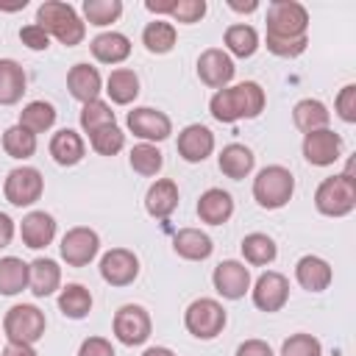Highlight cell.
I'll return each mask as SVG.
<instances>
[{"label": "cell", "mask_w": 356, "mask_h": 356, "mask_svg": "<svg viewBox=\"0 0 356 356\" xmlns=\"http://www.w3.org/2000/svg\"><path fill=\"white\" fill-rule=\"evenodd\" d=\"M122 14V3L120 0H83V17L89 25H111L117 22Z\"/></svg>", "instance_id": "obj_39"}, {"label": "cell", "mask_w": 356, "mask_h": 356, "mask_svg": "<svg viewBox=\"0 0 356 356\" xmlns=\"http://www.w3.org/2000/svg\"><path fill=\"white\" fill-rule=\"evenodd\" d=\"M172 248L181 259L186 261H203L211 256L214 245H211V236L200 228H181L175 236H172Z\"/></svg>", "instance_id": "obj_26"}, {"label": "cell", "mask_w": 356, "mask_h": 356, "mask_svg": "<svg viewBox=\"0 0 356 356\" xmlns=\"http://www.w3.org/2000/svg\"><path fill=\"white\" fill-rule=\"evenodd\" d=\"M28 286L36 298H47L53 295L58 286H61V267L47 259V256H39L28 264Z\"/></svg>", "instance_id": "obj_21"}, {"label": "cell", "mask_w": 356, "mask_h": 356, "mask_svg": "<svg viewBox=\"0 0 356 356\" xmlns=\"http://www.w3.org/2000/svg\"><path fill=\"white\" fill-rule=\"evenodd\" d=\"M292 120H295V125H298L303 134H309V131H320V128H328V120H331V114H328L325 103L306 97V100L295 103V108H292Z\"/></svg>", "instance_id": "obj_30"}, {"label": "cell", "mask_w": 356, "mask_h": 356, "mask_svg": "<svg viewBox=\"0 0 356 356\" xmlns=\"http://www.w3.org/2000/svg\"><path fill=\"white\" fill-rule=\"evenodd\" d=\"M145 209H147L150 217L167 220L178 209V186H175V181L159 178L156 184H150V189L145 195Z\"/></svg>", "instance_id": "obj_24"}, {"label": "cell", "mask_w": 356, "mask_h": 356, "mask_svg": "<svg viewBox=\"0 0 356 356\" xmlns=\"http://www.w3.org/2000/svg\"><path fill=\"white\" fill-rule=\"evenodd\" d=\"M231 214H234V197H231L225 189L211 186V189H206V192L200 195V200H197V217H200L203 222H209V225H222V222L231 220Z\"/></svg>", "instance_id": "obj_23"}, {"label": "cell", "mask_w": 356, "mask_h": 356, "mask_svg": "<svg viewBox=\"0 0 356 356\" xmlns=\"http://www.w3.org/2000/svg\"><path fill=\"white\" fill-rule=\"evenodd\" d=\"M42 189H44V178L36 167H14L8 175H6V184H3V195L11 206H31L42 197Z\"/></svg>", "instance_id": "obj_8"}, {"label": "cell", "mask_w": 356, "mask_h": 356, "mask_svg": "<svg viewBox=\"0 0 356 356\" xmlns=\"http://www.w3.org/2000/svg\"><path fill=\"white\" fill-rule=\"evenodd\" d=\"M11 239H14V220H11L8 214H3V211H0V250H3V248H8V245H11Z\"/></svg>", "instance_id": "obj_48"}, {"label": "cell", "mask_w": 356, "mask_h": 356, "mask_svg": "<svg viewBox=\"0 0 356 356\" xmlns=\"http://www.w3.org/2000/svg\"><path fill=\"white\" fill-rule=\"evenodd\" d=\"M19 39H22V44H28L31 50H47V47H50V36H47L36 22L25 25V28L19 31Z\"/></svg>", "instance_id": "obj_45"}, {"label": "cell", "mask_w": 356, "mask_h": 356, "mask_svg": "<svg viewBox=\"0 0 356 356\" xmlns=\"http://www.w3.org/2000/svg\"><path fill=\"white\" fill-rule=\"evenodd\" d=\"M167 14L175 22H184V25L200 22L203 14H206V0H172V6H170Z\"/></svg>", "instance_id": "obj_43"}, {"label": "cell", "mask_w": 356, "mask_h": 356, "mask_svg": "<svg viewBox=\"0 0 356 356\" xmlns=\"http://www.w3.org/2000/svg\"><path fill=\"white\" fill-rule=\"evenodd\" d=\"M89 145H92V150L100 153V156H114V153L122 150L125 134H122L117 125H106V128H97V131L89 134Z\"/></svg>", "instance_id": "obj_41"}, {"label": "cell", "mask_w": 356, "mask_h": 356, "mask_svg": "<svg viewBox=\"0 0 356 356\" xmlns=\"http://www.w3.org/2000/svg\"><path fill=\"white\" fill-rule=\"evenodd\" d=\"M128 131L145 142H164L170 134H172V122L164 111L159 108H150V106H139L134 111H128Z\"/></svg>", "instance_id": "obj_11"}, {"label": "cell", "mask_w": 356, "mask_h": 356, "mask_svg": "<svg viewBox=\"0 0 356 356\" xmlns=\"http://www.w3.org/2000/svg\"><path fill=\"white\" fill-rule=\"evenodd\" d=\"M234 72H236V67H234L231 56L225 50H220V47H209L197 58V75L211 89H225L231 83Z\"/></svg>", "instance_id": "obj_16"}, {"label": "cell", "mask_w": 356, "mask_h": 356, "mask_svg": "<svg viewBox=\"0 0 356 356\" xmlns=\"http://www.w3.org/2000/svg\"><path fill=\"white\" fill-rule=\"evenodd\" d=\"M89 50L100 64H120L131 56V39L120 31H106L89 42Z\"/></svg>", "instance_id": "obj_22"}, {"label": "cell", "mask_w": 356, "mask_h": 356, "mask_svg": "<svg viewBox=\"0 0 356 356\" xmlns=\"http://www.w3.org/2000/svg\"><path fill=\"white\" fill-rule=\"evenodd\" d=\"M353 164H348L345 172L331 175L325 181H320L317 192H314V206L320 214L325 217H345L356 209V181H353Z\"/></svg>", "instance_id": "obj_4"}, {"label": "cell", "mask_w": 356, "mask_h": 356, "mask_svg": "<svg viewBox=\"0 0 356 356\" xmlns=\"http://www.w3.org/2000/svg\"><path fill=\"white\" fill-rule=\"evenodd\" d=\"M19 236L28 248L39 250V248H47L56 236V220L53 214L47 211H28L19 222Z\"/></svg>", "instance_id": "obj_18"}, {"label": "cell", "mask_w": 356, "mask_h": 356, "mask_svg": "<svg viewBox=\"0 0 356 356\" xmlns=\"http://www.w3.org/2000/svg\"><path fill=\"white\" fill-rule=\"evenodd\" d=\"M239 248H242L245 261H248V264H253V267H264V264L275 261V256H278L275 242H273L267 234H259V231L248 234V236L242 239V245H239Z\"/></svg>", "instance_id": "obj_31"}, {"label": "cell", "mask_w": 356, "mask_h": 356, "mask_svg": "<svg viewBox=\"0 0 356 356\" xmlns=\"http://www.w3.org/2000/svg\"><path fill=\"white\" fill-rule=\"evenodd\" d=\"M334 106H337V114H339L345 122H356V83L342 86Z\"/></svg>", "instance_id": "obj_44"}, {"label": "cell", "mask_w": 356, "mask_h": 356, "mask_svg": "<svg viewBox=\"0 0 356 356\" xmlns=\"http://www.w3.org/2000/svg\"><path fill=\"white\" fill-rule=\"evenodd\" d=\"M295 278L306 292H323V289H328V284L334 278V270L320 256H303L295 264Z\"/></svg>", "instance_id": "obj_20"}, {"label": "cell", "mask_w": 356, "mask_h": 356, "mask_svg": "<svg viewBox=\"0 0 356 356\" xmlns=\"http://www.w3.org/2000/svg\"><path fill=\"white\" fill-rule=\"evenodd\" d=\"M295 192V178L286 167L281 164H270L264 170H259V175L253 178V197L261 209H281L289 203Z\"/></svg>", "instance_id": "obj_5"}, {"label": "cell", "mask_w": 356, "mask_h": 356, "mask_svg": "<svg viewBox=\"0 0 356 356\" xmlns=\"http://www.w3.org/2000/svg\"><path fill=\"white\" fill-rule=\"evenodd\" d=\"M106 92H108L111 103H117V106L134 103L136 95H139V78H136V72L128 70V67L111 70V75L106 78Z\"/></svg>", "instance_id": "obj_29"}, {"label": "cell", "mask_w": 356, "mask_h": 356, "mask_svg": "<svg viewBox=\"0 0 356 356\" xmlns=\"http://www.w3.org/2000/svg\"><path fill=\"white\" fill-rule=\"evenodd\" d=\"M281 356H323V345L312 334H292L281 345Z\"/></svg>", "instance_id": "obj_42"}, {"label": "cell", "mask_w": 356, "mask_h": 356, "mask_svg": "<svg viewBox=\"0 0 356 356\" xmlns=\"http://www.w3.org/2000/svg\"><path fill=\"white\" fill-rule=\"evenodd\" d=\"M178 156L184 159V161H189V164H197V161H203V159H209L211 156V150H214V134L206 128V125H200V122H192V125H186L181 134H178Z\"/></svg>", "instance_id": "obj_17"}, {"label": "cell", "mask_w": 356, "mask_h": 356, "mask_svg": "<svg viewBox=\"0 0 356 356\" xmlns=\"http://www.w3.org/2000/svg\"><path fill=\"white\" fill-rule=\"evenodd\" d=\"M58 248H61V259L70 267H86L100 250V236H97V231H92L86 225H78V228H70L61 236Z\"/></svg>", "instance_id": "obj_10"}, {"label": "cell", "mask_w": 356, "mask_h": 356, "mask_svg": "<svg viewBox=\"0 0 356 356\" xmlns=\"http://www.w3.org/2000/svg\"><path fill=\"white\" fill-rule=\"evenodd\" d=\"M142 42L150 53L161 56V53H170L175 47V25L167 22V19H153L145 25L142 31Z\"/></svg>", "instance_id": "obj_35"}, {"label": "cell", "mask_w": 356, "mask_h": 356, "mask_svg": "<svg viewBox=\"0 0 356 356\" xmlns=\"http://www.w3.org/2000/svg\"><path fill=\"white\" fill-rule=\"evenodd\" d=\"M106 125H117L111 106L106 100H100V97L92 100V103H83V108H81V128L86 134H92V131L106 128Z\"/></svg>", "instance_id": "obj_40"}, {"label": "cell", "mask_w": 356, "mask_h": 356, "mask_svg": "<svg viewBox=\"0 0 356 356\" xmlns=\"http://www.w3.org/2000/svg\"><path fill=\"white\" fill-rule=\"evenodd\" d=\"M0 356H39L36 350H33V345H19V342H8L3 350H0Z\"/></svg>", "instance_id": "obj_49"}, {"label": "cell", "mask_w": 356, "mask_h": 356, "mask_svg": "<svg viewBox=\"0 0 356 356\" xmlns=\"http://www.w3.org/2000/svg\"><path fill=\"white\" fill-rule=\"evenodd\" d=\"M56 122V108L53 103H44V100H31L22 111H19V125L28 128L31 134H44L50 131Z\"/></svg>", "instance_id": "obj_36"}, {"label": "cell", "mask_w": 356, "mask_h": 356, "mask_svg": "<svg viewBox=\"0 0 356 356\" xmlns=\"http://www.w3.org/2000/svg\"><path fill=\"white\" fill-rule=\"evenodd\" d=\"M250 292H253L256 309H261V312H278L289 300V281H286V275H281L275 270H267V273H261L256 278V284H253Z\"/></svg>", "instance_id": "obj_15"}, {"label": "cell", "mask_w": 356, "mask_h": 356, "mask_svg": "<svg viewBox=\"0 0 356 356\" xmlns=\"http://www.w3.org/2000/svg\"><path fill=\"white\" fill-rule=\"evenodd\" d=\"M78 356H117L111 342L103 339V337H86L78 348Z\"/></svg>", "instance_id": "obj_46"}, {"label": "cell", "mask_w": 356, "mask_h": 356, "mask_svg": "<svg viewBox=\"0 0 356 356\" xmlns=\"http://www.w3.org/2000/svg\"><path fill=\"white\" fill-rule=\"evenodd\" d=\"M44 325H47L44 314L33 303H17L3 317V331H6L8 342H19V345L39 342L42 334H44Z\"/></svg>", "instance_id": "obj_6"}, {"label": "cell", "mask_w": 356, "mask_h": 356, "mask_svg": "<svg viewBox=\"0 0 356 356\" xmlns=\"http://www.w3.org/2000/svg\"><path fill=\"white\" fill-rule=\"evenodd\" d=\"M25 92V70L14 58H0V106L19 103Z\"/></svg>", "instance_id": "obj_28"}, {"label": "cell", "mask_w": 356, "mask_h": 356, "mask_svg": "<svg viewBox=\"0 0 356 356\" xmlns=\"http://www.w3.org/2000/svg\"><path fill=\"white\" fill-rule=\"evenodd\" d=\"M342 153V136L334 134L331 128H320V131H309L303 134V156L309 164L314 167H328L339 159Z\"/></svg>", "instance_id": "obj_13"}, {"label": "cell", "mask_w": 356, "mask_h": 356, "mask_svg": "<svg viewBox=\"0 0 356 356\" xmlns=\"http://www.w3.org/2000/svg\"><path fill=\"white\" fill-rule=\"evenodd\" d=\"M142 356H175L170 348H161V345H156V348H147Z\"/></svg>", "instance_id": "obj_51"}, {"label": "cell", "mask_w": 356, "mask_h": 356, "mask_svg": "<svg viewBox=\"0 0 356 356\" xmlns=\"http://www.w3.org/2000/svg\"><path fill=\"white\" fill-rule=\"evenodd\" d=\"M222 42H225V47H228L234 56H239V58H250V56L259 50V33H256V28H250V25H245V22L228 25Z\"/></svg>", "instance_id": "obj_33"}, {"label": "cell", "mask_w": 356, "mask_h": 356, "mask_svg": "<svg viewBox=\"0 0 356 356\" xmlns=\"http://www.w3.org/2000/svg\"><path fill=\"white\" fill-rule=\"evenodd\" d=\"M128 161H131L134 172L147 175V178H150V175H159L161 167H164V156H161V150H159L156 145H150V142H142V145L131 147Z\"/></svg>", "instance_id": "obj_38"}, {"label": "cell", "mask_w": 356, "mask_h": 356, "mask_svg": "<svg viewBox=\"0 0 356 356\" xmlns=\"http://www.w3.org/2000/svg\"><path fill=\"white\" fill-rule=\"evenodd\" d=\"M36 25H39L47 36L58 39V42L67 44V47L81 44L83 36H86V22H83V19L78 17V11H75L70 3H64V0H47V3H42V6L36 8Z\"/></svg>", "instance_id": "obj_3"}, {"label": "cell", "mask_w": 356, "mask_h": 356, "mask_svg": "<svg viewBox=\"0 0 356 356\" xmlns=\"http://www.w3.org/2000/svg\"><path fill=\"white\" fill-rule=\"evenodd\" d=\"M83 153H86V145H83V139H81L78 131L61 128V131L53 134V139H50V156H53L56 164L72 167V164H78L83 159Z\"/></svg>", "instance_id": "obj_27"}, {"label": "cell", "mask_w": 356, "mask_h": 356, "mask_svg": "<svg viewBox=\"0 0 356 356\" xmlns=\"http://www.w3.org/2000/svg\"><path fill=\"white\" fill-rule=\"evenodd\" d=\"M225 309L214 298H197L184 312V325L197 339H214L225 328Z\"/></svg>", "instance_id": "obj_7"}, {"label": "cell", "mask_w": 356, "mask_h": 356, "mask_svg": "<svg viewBox=\"0 0 356 356\" xmlns=\"http://www.w3.org/2000/svg\"><path fill=\"white\" fill-rule=\"evenodd\" d=\"M236 356H273V348L264 339H245L236 348Z\"/></svg>", "instance_id": "obj_47"}, {"label": "cell", "mask_w": 356, "mask_h": 356, "mask_svg": "<svg viewBox=\"0 0 356 356\" xmlns=\"http://www.w3.org/2000/svg\"><path fill=\"white\" fill-rule=\"evenodd\" d=\"M211 281H214V289H217L222 298L239 300V298H245V292L250 289V270H248L242 261H236V259H225V261H220V264L214 267Z\"/></svg>", "instance_id": "obj_14"}, {"label": "cell", "mask_w": 356, "mask_h": 356, "mask_svg": "<svg viewBox=\"0 0 356 356\" xmlns=\"http://www.w3.org/2000/svg\"><path fill=\"white\" fill-rule=\"evenodd\" d=\"M3 150H6L11 159H19V161L31 159V156L36 153V134H31L28 128H22V125L17 122V125L6 128V134H3Z\"/></svg>", "instance_id": "obj_37"}, {"label": "cell", "mask_w": 356, "mask_h": 356, "mask_svg": "<svg viewBox=\"0 0 356 356\" xmlns=\"http://www.w3.org/2000/svg\"><path fill=\"white\" fill-rule=\"evenodd\" d=\"M28 286V264L17 256L0 259V295H19Z\"/></svg>", "instance_id": "obj_34"}, {"label": "cell", "mask_w": 356, "mask_h": 356, "mask_svg": "<svg viewBox=\"0 0 356 356\" xmlns=\"http://www.w3.org/2000/svg\"><path fill=\"white\" fill-rule=\"evenodd\" d=\"M100 275L111 286H128L139 275V259L128 248H111L100 259Z\"/></svg>", "instance_id": "obj_12"}, {"label": "cell", "mask_w": 356, "mask_h": 356, "mask_svg": "<svg viewBox=\"0 0 356 356\" xmlns=\"http://www.w3.org/2000/svg\"><path fill=\"white\" fill-rule=\"evenodd\" d=\"M58 309L70 320H81L92 312V292L81 284H67L58 295Z\"/></svg>", "instance_id": "obj_32"}, {"label": "cell", "mask_w": 356, "mask_h": 356, "mask_svg": "<svg viewBox=\"0 0 356 356\" xmlns=\"http://www.w3.org/2000/svg\"><path fill=\"white\" fill-rule=\"evenodd\" d=\"M67 89H70V95L75 100L92 103V100H97V95L103 89V78H100L97 67H92V64H75L67 72Z\"/></svg>", "instance_id": "obj_19"}, {"label": "cell", "mask_w": 356, "mask_h": 356, "mask_svg": "<svg viewBox=\"0 0 356 356\" xmlns=\"http://www.w3.org/2000/svg\"><path fill=\"white\" fill-rule=\"evenodd\" d=\"M111 328H114V337H117L122 345L134 348V345L147 342L153 323H150V314H147L142 306H136V303H125V306L117 309Z\"/></svg>", "instance_id": "obj_9"}, {"label": "cell", "mask_w": 356, "mask_h": 356, "mask_svg": "<svg viewBox=\"0 0 356 356\" xmlns=\"http://www.w3.org/2000/svg\"><path fill=\"white\" fill-rule=\"evenodd\" d=\"M228 6H231L234 11H256V8H259V3H256V0H250V3H236V0H231Z\"/></svg>", "instance_id": "obj_50"}, {"label": "cell", "mask_w": 356, "mask_h": 356, "mask_svg": "<svg viewBox=\"0 0 356 356\" xmlns=\"http://www.w3.org/2000/svg\"><path fill=\"white\" fill-rule=\"evenodd\" d=\"M309 11L295 0H273L267 8V50L281 58H295L306 50Z\"/></svg>", "instance_id": "obj_1"}, {"label": "cell", "mask_w": 356, "mask_h": 356, "mask_svg": "<svg viewBox=\"0 0 356 356\" xmlns=\"http://www.w3.org/2000/svg\"><path fill=\"white\" fill-rule=\"evenodd\" d=\"M264 89L256 83V81H242L236 86H225V89H217L209 108H211V117L220 120V122H236V120H253L264 111Z\"/></svg>", "instance_id": "obj_2"}, {"label": "cell", "mask_w": 356, "mask_h": 356, "mask_svg": "<svg viewBox=\"0 0 356 356\" xmlns=\"http://www.w3.org/2000/svg\"><path fill=\"white\" fill-rule=\"evenodd\" d=\"M217 164H220V172H222V175H228V178H234V181H242V178L250 175V170H253V164H256V156H253V150H250L248 145L231 142V145H225V147L220 150Z\"/></svg>", "instance_id": "obj_25"}]
</instances>
